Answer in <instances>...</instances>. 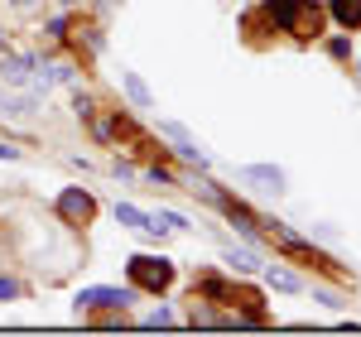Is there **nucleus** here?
<instances>
[{
  "instance_id": "f257e3e1",
  "label": "nucleus",
  "mask_w": 361,
  "mask_h": 337,
  "mask_svg": "<svg viewBox=\"0 0 361 337\" xmlns=\"http://www.w3.org/2000/svg\"><path fill=\"white\" fill-rule=\"evenodd\" d=\"M126 275L145 294H164L169 284H173V260H164V255H130Z\"/></svg>"
},
{
  "instance_id": "f03ea898",
  "label": "nucleus",
  "mask_w": 361,
  "mask_h": 337,
  "mask_svg": "<svg viewBox=\"0 0 361 337\" xmlns=\"http://www.w3.org/2000/svg\"><path fill=\"white\" fill-rule=\"evenodd\" d=\"M54 207L68 226H92V217H97V197L87 193V188H63Z\"/></svg>"
},
{
  "instance_id": "7ed1b4c3",
  "label": "nucleus",
  "mask_w": 361,
  "mask_h": 337,
  "mask_svg": "<svg viewBox=\"0 0 361 337\" xmlns=\"http://www.w3.org/2000/svg\"><path fill=\"white\" fill-rule=\"evenodd\" d=\"M130 304V289H82L78 294V309L82 313H111V309H126Z\"/></svg>"
},
{
  "instance_id": "20e7f679",
  "label": "nucleus",
  "mask_w": 361,
  "mask_h": 337,
  "mask_svg": "<svg viewBox=\"0 0 361 337\" xmlns=\"http://www.w3.org/2000/svg\"><path fill=\"white\" fill-rule=\"evenodd\" d=\"M159 135H164V140H173V145H178V154H183L188 164L207 168V154H202V145H197L193 135H188V130L178 125V121H159Z\"/></svg>"
},
{
  "instance_id": "39448f33",
  "label": "nucleus",
  "mask_w": 361,
  "mask_h": 337,
  "mask_svg": "<svg viewBox=\"0 0 361 337\" xmlns=\"http://www.w3.org/2000/svg\"><path fill=\"white\" fill-rule=\"evenodd\" d=\"M236 178L265 188V193H284V173H279L275 164H246V168H236Z\"/></svg>"
},
{
  "instance_id": "423d86ee",
  "label": "nucleus",
  "mask_w": 361,
  "mask_h": 337,
  "mask_svg": "<svg viewBox=\"0 0 361 337\" xmlns=\"http://www.w3.org/2000/svg\"><path fill=\"white\" fill-rule=\"evenodd\" d=\"M29 73H34V58H25V54H10L5 63H0V78H5V87H25Z\"/></svg>"
},
{
  "instance_id": "0eeeda50",
  "label": "nucleus",
  "mask_w": 361,
  "mask_h": 337,
  "mask_svg": "<svg viewBox=\"0 0 361 337\" xmlns=\"http://www.w3.org/2000/svg\"><path fill=\"white\" fill-rule=\"evenodd\" d=\"M121 87H126V97L135 102L140 111H149V106H154V97H149V87L140 82V73H130V68H121Z\"/></svg>"
},
{
  "instance_id": "6e6552de",
  "label": "nucleus",
  "mask_w": 361,
  "mask_h": 337,
  "mask_svg": "<svg viewBox=\"0 0 361 337\" xmlns=\"http://www.w3.org/2000/svg\"><path fill=\"white\" fill-rule=\"evenodd\" d=\"M333 5V20L342 29H361V0H328Z\"/></svg>"
},
{
  "instance_id": "1a4fd4ad",
  "label": "nucleus",
  "mask_w": 361,
  "mask_h": 337,
  "mask_svg": "<svg viewBox=\"0 0 361 337\" xmlns=\"http://www.w3.org/2000/svg\"><path fill=\"white\" fill-rule=\"evenodd\" d=\"M116 222L130 226V231H149V217H145L140 207H130V202H116Z\"/></svg>"
},
{
  "instance_id": "9d476101",
  "label": "nucleus",
  "mask_w": 361,
  "mask_h": 337,
  "mask_svg": "<svg viewBox=\"0 0 361 337\" xmlns=\"http://www.w3.org/2000/svg\"><path fill=\"white\" fill-rule=\"evenodd\" d=\"M226 265H231L236 275H250V270H255L260 260H255V255H250V251H226Z\"/></svg>"
},
{
  "instance_id": "9b49d317",
  "label": "nucleus",
  "mask_w": 361,
  "mask_h": 337,
  "mask_svg": "<svg viewBox=\"0 0 361 337\" xmlns=\"http://www.w3.org/2000/svg\"><path fill=\"white\" fill-rule=\"evenodd\" d=\"M265 280L275 284V289H284V294H294V289H299V275H289V270H275V265L265 270Z\"/></svg>"
},
{
  "instance_id": "f8f14e48",
  "label": "nucleus",
  "mask_w": 361,
  "mask_h": 337,
  "mask_svg": "<svg viewBox=\"0 0 361 337\" xmlns=\"http://www.w3.org/2000/svg\"><path fill=\"white\" fill-rule=\"evenodd\" d=\"M149 222H154V226H164V231H183V226H188L183 217H178V212H154Z\"/></svg>"
},
{
  "instance_id": "ddd939ff",
  "label": "nucleus",
  "mask_w": 361,
  "mask_h": 337,
  "mask_svg": "<svg viewBox=\"0 0 361 337\" xmlns=\"http://www.w3.org/2000/svg\"><path fill=\"white\" fill-rule=\"evenodd\" d=\"M20 294H25V284L10 280V275H0V299H20Z\"/></svg>"
},
{
  "instance_id": "4468645a",
  "label": "nucleus",
  "mask_w": 361,
  "mask_h": 337,
  "mask_svg": "<svg viewBox=\"0 0 361 337\" xmlns=\"http://www.w3.org/2000/svg\"><path fill=\"white\" fill-rule=\"evenodd\" d=\"M169 323H173V318H169L164 309H159V313H149V318H145V328H169Z\"/></svg>"
},
{
  "instance_id": "2eb2a0df",
  "label": "nucleus",
  "mask_w": 361,
  "mask_h": 337,
  "mask_svg": "<svg viewBox=\"0 0 361 337\" xmlns=\"http://www.w3.org/2000/svg\"><path fill=\"white\" fill-rule=\"evenodd\" d=\"M15 5H29V0H15Z\"/></svg>"
},
{
  "instance_id": "dca6fc26",
  "label": "nucleus",
  "mask_w": 361,
  "mask_h": 337,
  "mask_svg": "<svg viewBox=\"0 0 361 337\" xmlns=\"http://www.w3.org/2000/svg\"><path fill=\"white\" fill-rule=\"evenodd\" d=\"M0 49H5V39H0Z\"/></svg>"
},
{
  "instance_id": "f3484780",
  "label": "nucleus",
  "mask_w": 361,
  "mask_h": 337,
  "mask_svg": "<svg viewBox=\"0 0 361 337\" xmlns=\"http://www.w3.org/2000/svg\"><path fill=\"white\" fill-rule=\"evenodd\" d=\"M106 5H116V0H106Z\"/></svg>"
}]
</instances>
